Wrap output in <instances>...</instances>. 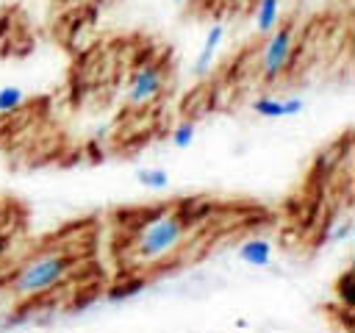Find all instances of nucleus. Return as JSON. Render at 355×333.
<instances>
[{
	"instance_id": "39448f33",
	"label": "nucleus",
	"mask_w": 355,
	"mask_h": 333,
	"mask_svg": "<svg viewBox=\"0 0 355 333\" xmlns=\"http://www.w3.org/2000/svg\"><path fill=\"white\" fill-rule=\"evenodd\" d=\"M222 42H225V25L216 22V25L208 28V36H205V42H202V50H200L197 58H194L191 72H194L197 78H202V75L211 69V64L216 61V53H219V44H222Z\"/></svg>"
},
{
	"instance_id": "4468645a",
	"label": "nucleus",
	"mask_w": 355,
	"mask_h": 333,
	"mask_svg": "<svg viewBox=\"0 0 355 333\" xmlns=\"http://www.w3.org/2000/svg\"><path fill=\"white\" fill-rule=\"evenodd\" d=\"M349 233H352V225H349V222H341L338 228H333V230H330V236H327V239H330V241H341V239H347Z\"/></svg>"
},
{
	"instance_id": "1a4fd4ad",
	"label": "nucleus",
	"mask_w": 355,
	"mask_h": 333,
	"mask_svg": "<svg viewBox=\"0 0 355 333\" xmlns=\"http://www.w3.org/2000/svg\"><path fill=\"white\" fill-rule=\"evenodd\" d=\"M136 180H139L144 189H153V191H164V189H169V172L161 169V166L139 169V172H136Z\"/></svg>"
},
{
	"instance_id": "6e6552de",
	"label": "nucleus",
	"mask_w": 355,
	"mask_h": 333,
	"mask_svg": "<svg viewBox=\"0 0 355 333\" xmlns=\"http://www.w3.org/2000/svg\"><path fill=\"white\" fill-rule=\"evenodd\" d=\"M144 289H147V280H144V278H130V280H125V283L111 286L108 294H105V300H108V302H122V300H128V297H133V294H141Z\"/></svg>"
},
{
	"instance_id": "0eeeda50",
	"label": "nucleus",
	"mask_w": 355,
	"mask_h": 333,
	"mask_svg": "<svg viewBox=\"0 0 355 333\" xmlns=\"http://www.w3.org/2000/svg\"><path fill=\"white\" fill-rule=\"evenodd\" d=\"M277 25H280V0H261L255 11V31L266 36Z\"/></svg>"
},
{
	"instance_id": "f8f14e48",
	"label": "nucleus",
	"mask_w": 355,
	"mask_h": 333,
	"mask_svg": "<svg viewBox=\"0 0 355 333\" xmlns=\"http://www.w3.org/2000/svg\"><path fill=\"white\" fill-rule=\"evenodd\" d=\"M194 136H197V125H194L191 119H183V122H178L175 130H172V144L180 147V150H189V147L194 144Z\"/></svg>"
},
{
	"instance_id": "9b49d317",
	"label": "nucleus",
	"mask_w": 355,
	"mask_h": 333,
	"mask_svg": "<svg viewBox=\"0 0 355 333\" xmlns=\"http://www.w3.org/2000/svg\"><path fill=\"white\" fill-rule=\"evenodd\" d=\"M252 111L258 117H263V119H283V100L263 94V97L252 100Z\"/></svg>"
},
{
	"instance_id": "9d476101",
	"label": "nucleus",
	"mask_w": 355,
	"mask_h": 333,
	"mask_svg": "<svg viewBox=\"0 0 355 333\" xmlns=\"http://www.w3.org/2000/svg\"><path fill=\"white\" fill-rule=\"evenodd\" d=\"M28 94L19 89V86H3L0 89V114H14L25 105Z\"/></svg>"
},
{
	"instance_id": "ddd939ff",
	"label": "nucleus",
	"mask_w": 355,
	"mask_h": 333,
	"mask_svg": "<svg viewBox=\"0 0 355 333\" xmlns=\"http://www.w3.org/2000/svg\"><path fill=\"white\" fill-rule=\"evenodd\" d=\"M305 111V100L302 97H288L283 100V117H297Z\"/></svg>"
},
{
	"instance_id": "423d86ee",
	"label": "nucleus",
	"mask_w": 355,
	"mask_h": 333,
	"mask_svg": "<svg viewBox=\"0 0 355 333\" xmlns=\"http://www.w3.org/2000/svg\"><path fill=\"white\" fill-rule=\"evenodd\" d=\"M272 253H275V247H272L269 239H247V241H241L239 250H236L239 261H244L247 266H255V269L269 266V264H272Z\"/></svg>"
},
{
	"instance_id": "20e7f679",
	"label": "nucleus",
	"mask_w": 355,
	"mask_h": 333,
	"mask_svg": "<svg viewBox=\"0 0 355 333\" xmlns=\"http://www.w3.org/2000/svg\"><path fill=\"white\" fill-rule=\"evenodd\" d=\"M164 92V69L158 64H144L130 75L128 83V103L130 105H147Z\"/></svg>"
},
{
	"instance_id": "f257e3e1",
	"label": "nucleus",
	"mask_w": 355,
	"mask_h": 333,
	"mask_svg": "<svg viewBox=\"0 0 355 333\" xmlns=\"http://www.w3.org/2000/svg\"><path fill=\"white\" fill-rule=\"evenodd\" d=\"M194 219L183 211L164 208L144 219L128 241V261L133 266H158L172 258L191 236Z\"/></svg>"
},
{
	"instance_id": "f03ea898",
	"label": "nucleus",
	"mask_w": 355,
	"mask_h": 333,
	"mask_svg": "<svg viewBox=\"0 0 355 333\" xmlns=\"http://www.w3.org/2000/svg\"><path fill=\"white\" fill-rule=\"evenodd\" d=\"M75 266V258L67 253H42L33 261H28L17 278H14V294L17 297H42L53 291Z\"/></svg>"
},
{
	"instance_id": "2eb2a0df",
	"label": "nucleus",
	"mask_w": 355,
	"mask_h": 333,
	"mask_svg": "<svg viewBox=\"0 0 355 333\" xmlns=\"http://www.w3.org/2000/svg\"><path fill=\"white\" fill-rule=\"evenodd\" d=\"M6 247H8V241H6V239H0V255L6 253Z\"/></svg>"
},
{
	"instance_id": "7ed1b4c3",
	"label": "nucleus",
	"mask_w": 355,
	"mask_h": 333,
	"mask_svg": "<svg viewBox=\"0 0 355 333\" xmlns=\"http://www.w3.org/2000/svg\"><path fill=\"white\" fill-rule=\"evenodd\" d=\"M266 44H263V56H261V78L266 83H275L288 61H291V47H294V25L286 22V25H277L275 31L266 33Z\"/></svg>"
}]
</instances>
